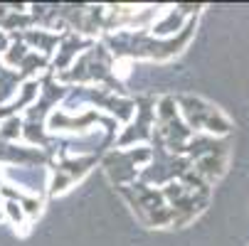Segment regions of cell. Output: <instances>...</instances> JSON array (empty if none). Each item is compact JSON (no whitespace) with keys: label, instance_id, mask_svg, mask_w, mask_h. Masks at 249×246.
Instances as JSON below:
<instances>
[{"label":"cell","instance_id":"1","mask_svg":"<svg viewBox=\"0 0 249 246\" xmlns=\"http://www.w3.org/2000/svg\"><path fill=\"white\" fill-rule=\"evenodd\" d=\"M195 30V17H188L185 27L178 32V37H153L148 32H119L116 37L109 40L111 54L114 57H148V59H168L175 57L188 42H190V34Z\"/></svg>","mask_w":249,"mask_h":246},{"label":"cell","instance_id":"2","mask_svg":"<svg viewBox=\"0 0 249 246\" xmlns=\"http://www.w3.org/2000/svg\"><path fill=\"white\" fill-rule=\"evenodd\" d=\"M175 103H178V111H180V118L185 121V126L193 133H202L205 131V135L220 138V135H227L232 131L230 118L220 109H215L212 103H207L202 98L180 96V98H175Z\"/></svg>","mask_w":249,"mask_h":246},{"label":"cell","instance_id":"3","mask_svg":"<svg viewBox=\"0 0 249 246\" xmlns=\"http://www.w3.org/2000/svg\"><path fill=\"white\" fill-rule=\"evenodd\" d=\"M124 197L131 202L133 212L141 217V222H146L148 227H168L173 224V212L168 202L163 199L160 190H153L143 182H131L121 187Z\"/></svg>","mask_w":249,"mask_h":246},{"label":"cell","instance_id":"4","mask_svg":"<svg viewBox=\"0 0 249 246\" xmlns=\"http://www.w3.org/2000/svg\"><path fill=\"white\" fill-rule=\"evenodd\" d=\"M94 165H96V155H62L57 163H52L47 192L50 195L67 192L77 180H82Z\"/></svg>","mask_w":249,"mask_h":246},{"label":"cell","instance_id":"5","mask_svg":"<svg viewBox=\"0 0 249 246\" xmlns=\"http://www.w3.org/2000/svg\"><path fill=\"white\" fill-rule=\"evenodd\" d=\"M77 94L84 101L94 103L96 109L106 111L109 118H114L116 123H128L136 114V98H124L116 91H109L104 86H99V89L96 86H79V89H74V96Z\"/></svg>","mask_w":249,"mask_h":246},{"label":"cell","instance_id":"6","mask_svg":"<svg viewBox=\"0 0 249 246\" xmlns=\"http://www.w3.org/2000/svg\"><path fill=\"white\" fill-rule=\"evenodd\" d=\"M96 123H101L104 126V131L106 133H111L114 135V131H116V121L114 118H106L104 114H99V111H84L79 118H74L72 114H67V111H52L50 116H47V133H91V126H96Z\"/></svg>","mask_w":249,"mask_h":246},{"label":"cell","instance_id":"7","mask_svg":"<svg viewBox=\"0 0 249 246\" xmlns=\"http://www.w3.org/2000/svg\"><path fill=\"white\" fill-rule=\"evenodd\" d=\"M153 158V150L146 148V146H138L133 150H114L109 158L104 160V167H106V175L114 180V182H136L138 180V172L141 167Z\"/></svg>","mask_w":249,"mask_h":246},{"label":"cell","instance_id":"8","mask_svg":"<svg viewBox=\"0 0 249 246\" xmlns=\"http://www.w3.org/2000/svg\"><path fill=\"white\" fill-rule=\"evenodd\" d=\"M156 131V101L153 98H138L136 101V118H131L119 138H114V148H126L131 143L151 140Z\"/></svg>","mask_w":249,"mask_h":246},{"label":"cell","instance_id":"9","mask_svg":"<svg viewBox=\"0 0 249 246\" xmlns=\"http://www.w3.org/2000/svg\"><path fill=\"white\" fill-rule=\"evenodd\" d=\"M69 94V86L67 84H59L54 79L52 72H45V77L40 79V94H37V101L25 111V118L22 121H32V123H45L47 116L52 114V109H57V101H62L64 96Z\"/></svg>","mask_w":249,"mask_h":246},{"label":"cell","instance_id":"10","mask_svg":"<svg viewBox=\"0 0 249 246\" xmlns=\"http://www.w3.org/2000/svg\"><path fill=\"white\" fill-rule=\"evenodd\" d=\"M91 45H94V40H87V37H82V34H77V32H64L54 57L50 59V72L52 74L67 72V69L72 66Z\"/></svg>","mask_w":249,"mask_h":246},{"label":"cell","instance_id":"11","mask_svg":"<svg viewBox=\"0 0 249 246\" xmlns=\"http://www.w3.org/2000/svg\"><path fill=\"white\" fill-rule=\"evenodd\" d=\"M50 163V153L32 146L3 143L0 140V165L8 167H45Z\"/></svg>","mask_w":249,"mask_h":246},{"label":"cell","instance_id":"12","mask_svg":"<svg viewBox=\"0 0 249 246\" xmlns=\"http://www.w3.org/2000/svg\"><path fill=\"white\" fill-rule=\"evenodd\" d=\"M20 40L30 47V52H37L42 57H52L62 42V34L52 32V30H45V27H32V30H25V32H18Z\"/></svg>","mask_w":249,"mask_h":246},{"label":"cell","instance_id":"13","mask_svg":"<svg viewBox=\"0 0 249 246\" xmlns=\"http://www.w3.org/2000/svg\"><path fill=\"white\" fill-rule=\"evenodd\" d=\"M225 167H227L225 155H202V158L193 160V172L197 175V178H202L207 185L220 180L225 175Z\"/></svg>","mask_w":249,"mask_h":246},{"label":"cell","instance_id":"14","mask_svg":"<svg viewBox=\"0 0 249 246\" xmlns=\"http://www.w3.org/2000/svg\"><path fill=\"white\" fill-rule=\"evenodd\" d=\"M18 72L22 74V79H37L40 72H50V59L37 52H30L22 59V64L18 66Z\"/></svg>","mask_w":249,"mask_h":246},{"label":"cell","instance_id":"15","mask_svg":"<svg viewBox=\"0 0 249 246\" xmlns=\"http://www.w3.org/2000/svg\"><path fill=\"white\" fill-rule=\"evenodd\" d=\"M27 54H30V47L20 40L18 32H13V34H10V47L5 49V54H3V59H0V62H3L8 69H13V66H20Z\"/></svg>","mask_w":249,"mask_h":246},{"label":"cell","instance_id":"16","mask_svg":"<svg viewBox=\"0 0 249 246\" xmlns=\"http://www.w3.org/2000/svg\"><path fill=\"white\" fill-rule=\"evenodd\" d=\"M22 116L3 118L0 121V140L3 143H18V138H22Z\"/></svg>","mask_w":249,"mask_h":246},{"label":"cell","instance_id":"17","mask_svg":"<svg viewBox=\"0 0 249 246\" xmlns=\"http://www.w3.org/2000/svg\"><path fill=\"white\" fill-rule=\"evenodd\" d=\"M3 219L13 222L15 227H27V224H30L27 217H25V212L20 209V204L13 202V199H5V202H3Z\"/></svg>","mask_w":249,"mask_h":246},{"label":"cell","instance_id":"18","mask_svg":"<svg viewBox=\"0 0 249 246\" xmlns=\"http://www.w3.org/2000/svg\"><path fill=\"white\" fill-rule=\"evenodd\" d=\"M10 47V34H5L3 30H0V57L5 54V49Z\"/></svg>","mask_w":249,"mask_h":246},{"label":"cell","instance_id":"19","mask_svg":"<svg viewBox=\"0 0 249 246\" xmlns=\"http://www.w3.org/2000/svg\"><path fill=\"white\" fill-rule=\"evenodd\" d=\"M3 202H5V199L0 197V219H3Z\"/></svg>","mask_w":249,"mask_h":246}]
</instances>
